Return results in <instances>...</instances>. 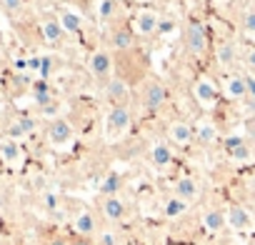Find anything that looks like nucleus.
<instances>
[{
	"instance_id": "nucleus-32",
	"label": "nucleus",
	"mask_w": 255,
	"mask_h": 245,
	"mask_svg": "<svg viewBox=\"0 0 255 245\" xmlns=\"http://www.w3.org/2000/svg\"><path fill=\"white\" fill-rule=\"evenodd\" d=\"M113 8H115L113 0H103V5H100V18H103V20H108V18L113 15Z\"/></svg>"
},
{
	"instance_id": "nucleus-10",
	"label": "nucleus",
	"mask_w": 255,
	"mask_h": 245,
	"mask_svg": "<svg viewBox=\"0 0 255 245\" xmlns=\"http://www.w3.org/2000/svg\"><path fill=\"white\" fill-rule=\"evenodd\" d=\"M158 25H160V15H158L155 10H140V13L135 15L130 30H133L135 35H140V38H148V35L158 33Z\"/></svg>"
},
{
	"instance_id": "nucleus-19",
	"label": "nucleus",
	"mask_w": 255,
	"mask_h": 245,
	"mask_svg": "<svg viewBox=\"0 0 255 245\" xmlns=\"http://www.w3.org/2000/svg\"><path fill=\"white\" fill-rule=\"evenodd\" d=\"M108 43H110V48L118 50V53L133 50V45H135V33H133V30H128V28H115V30L110 33Z\"/></svg>"
},
{
	"instance_id": "nucleus-14",
	"label": "nucleus",
	"mask_w": 255,
	"mask_h": 245,
	"mask_svg": "<svg viewBox=\"0 0 255 245\" xmlns=\"http://www.w3.org/2000/svg\"><path fill=\"white\" fill-rule=\"evenodd\" d=\"M33 130H35V120H33V118L20 115V118H15V120L10 122V125L5 128V135H8V140L20 143V140H23V138H28Z\"/></svg>"
},
{
	"instance_id": "nucleus-25",
	"label": "nucleus",
	"mask_w": 255,
	"mask_h": 245,
	"mask_svg": "<svg viewBox=\"0 0 255 245\" xmlns=\"http://www.w3.org/2000/svg\"><path fill=\"white\" fill-rule=\"evenodd\" d=\"M188 205L190 203H185V200H180L178 195H170L165 203H163V213H165V218H180V215H185V210H188Z\"/></svg>"
},
{
	"instance_id": "nucleus-29",
	"label": "nucleus",
	"mask_w": 255,
	"mask_h": 245,
	"mask_svg": "<svg viewBox=\"0 0 255 245\" xmlns=\"http://www.w3.org/2000/svg\"><path fill=\"white\" fill-rule=\"evenodd\" d=\"M98 243L100 245H118V233L115 230H103V233H98Z\"/></svg>"
},
{
	"instance_id": "nucleus-12",
	"label": "nucleus",
	"mask_w": 255,
	"mask_h": 245,
	"mask_svg": "<svg viewBox=\"0 0 255 245\" xmlns=\"http://www.w3.org/2000/svg\"><path fill=\"white\" fill-rule=\"evenodd\" d=\"M223 93L225 98L230 100H245L248 98V80H245V73H230L223 83Z\"/></svg>"
},
{
	"instance_id": "nucleus-30",
	"label": "nucleus",
	"mask_w": 255,
	"mask_h": 245,
	"mask_svg": "<svg viewBox=\"0 0 255 245\" xmlns=\"http://www.w3.org/2000/svg\"><path fill=\"white\" fill-rule=\"evenodd\" d=\"M5 13H20L23 10V0H0Z\"/></svg>"
},
{
	"instance_id": "nucleus-26",
	"label": "nucleus",
	"mask_w": 255,
	"mask_h": 245,
	"mask_svg": "<svg viewBox=\"0 0 255 245\" xmlns=\"http://www.w3.org/2000/svg\"><path fill=\"white\" fill-rule=\"evenodd\" d=\"M33 98H35V103H38L40 108H45V105L55 103V100H53V93H50V88H48L45 83H38V85H35V90H33Z\"/></svg>"
},
{
	"instance_id": "nucleus-17",
	"label": "nucleus",
	"mask_w": 255,
	"mask_h": 245,
	"mask_svg": "<svg viewBox=\"0 0 255 245\" xmlns=\"http://www.w3.org/2000/svg\"><path fill=\"white\" fill-rule=\"evenodd\" d=\"M173 195H178V198L185 200V203H193V200L200 198V183H198L195 178H190V175L178 178V183H175V193H173Z\"/></svg>"
},
{
	"instance_id": "nucleus-3",
	"label": "nucleus",
	"mask_w": 255,
	"mask_h": 245,
	"mask_svg": "<svg viewBox=\"0 0 255 245\" xmlns=\"http://www.w3.org/2000/svg\"><path fill=\"white\" fill-rule=\"evenodd\" d=\"M45 138L53 148H68L75 138V128L70 125V120L65 118H53L45 128Z\"/></svg>"
},
{
	"instance_id": "nucleus-23",
	"label": "nucleus",
	"mask_w": 255,
	"mask_h": 245,
	"mask_svg": "<svg viewBox=\"0 0 255 245\" xmlns=\"http://www.w3.org/2000/svg\"><path fill=\"white\" fill-rule=\"evenodd\" d=\"M228 155H230L233 163H250L253 160V150L243 140H230L228 143Z\"/></svg>"
},
{
	"instance_id": "nucleus-5",
	"label": "nucleus",
	"mask_w": 255,
	"mask_h": 245,
	"mask_svg": "<svg viewBox=\"0 0 255 245\" xmlns=\"http://www.w3.org/2000/svg\"><path fill=\"white\" fill-rule=\"evenodd\" d=\"M105 98L113 108H128V103H130V85L120 75H115L105 83Z\"/></svg>"
},
{
	"instance_id": "nucleus-6",
	"label": "nucleus",
	"mask_w": 255,
	"mask_h": 245,
	"mask_svg": "<svg viewBox=\"0 0 255 245\" xmlns=\"http://www.w3.org/2000/svg\"><path fill=\"white\" fill-rule=\"evenodd\" d=\"M165 133H168V143L175 148H188L195 140V128L185 120H173Z\"/></svg>"
},
{
	"instance_id": "nucleus-28",
	"label": "nucleus",
	"mask_w": 255,
	"mask_h": 245,
	"mask_svg": "<svg viewBox=\"0 0 255 245\" xmlns=\"http://www.w3.org/2000/svg\"><path fill=\"white\" fill-rule=\"evenodd\" d=\"M103 195H118V190H120V178L113 173V175H108V180L103 183Z\"/></svg>"
},
{
	"instance_id": "nucleus-9",
	"label": "nucleus",
	"mask_w": 255,
	"mask_h": 245,
	"mask_svg": "<svg viewBox=\"0 0 255 245\" xmlns=\"http://www.w3.org/2000/svg\"><path fill=\"white\" fill-rule=\"evenodd\" d=\"M100 210H103V218L108 223H123L128 215V205L120 195H105L100 203Z\"/></svg>"
},
{
	"instance_id": "nucleus-21",
	"label": "nucleus",
	"mask_w": 255,
	"mask_h": 245,
	"mask_svg": "<svg viewBox=\"0 0 255 245\" xmlns=\"http://www.w3.org/2000/svg\"><path fill=\"white\" fill-rule=\"evenodd\" d=\"M195 140L200 143V145H213L215 140H218V125L213 120H200L198 125H195Z\"/></svg>"
},
{
	"instance_id": "nucleus-24",
	"label": "nucleus",
	"mask_w": 255,
	"mask_h": 245,
	"mask_svg": "<svg viewBox=\"0 0 255 245\" xmlns=\"http://www.w3.org/2000/svg\"><path fill=\"white\" fill-rule=\"evenodd\" d=\"M235 58H238V45L235 43H223V45H218V50H215V63L220 65V68H230L233 63H235Z\"/></svg>"
},
{
	"instance_id": "nucleus-2",
	"label": "nucleus",
	"mask_w": 255,
	"mask_h": 245,
	"mask_svg": "<svg viewBox=\"0 0 255 245\" xmlns=\"http://www.w3.org/2000/svg\"><path fill=\"white\" fill-rule=\"evenodd\" d=\"M88 73L93 80L98 83H108L110 78H115V65H113V55L108 50H93L88 55Z\"/></svg>"
},
{
	"instance_id": "nucleus-13",
	"label": "nucleus",
	"mask_w": 255,
	"mask_h": 245,
	"mask_svg": "<svg viewBox=\"0 0 255 245\" xmlns=\"http://www.w3.org/2000/svg\"><path fill=\"white\" fill-rule=\"evenodd\" d=\"M40 33H43V40H45L48 45H58V43H63V38H65V30H63L58 15L43 18V20H40Z\"/></svg>"
},
{
	"instance_id": "nucleus-35",
	"label": "nucleus",
	"mask_w": 255,
	"mask_h": 245,
	"mask_svg": "<svg viewBox=\"0 0 255 245\" xmlns=\"http://www.w3.org/2000/svg\"><path fill=\"white\" fill-rule=\"evenodd\" d=\"M45 245H70L68 240H63V238H53V240H48Z\"/></svg>"
},
{
	"instance_id": "nucleus-36",
	"label": "nucleus",
	"mask_w": 255,
	"mask_h": 245,
	"mask_svg": "<svg viewBox=\"0 0 255 245\" xmlns=\"http://www.w3.org/2000/svg\"><path fill=\"white\" fill-rule=\"evenodd\" d=\"M70 245H90V243H88V240H85V238H75V240H73V243H70Z\"/></svg>"
},
{
	"instance_id": "nucleus-41",
	"label": "nucleus",
	"mask_w": 255,
	"mask_h": 245,
	"mask_svg": "<svg viewBox=\"0 0 255 245\" xmlns=\"http://www.w3.org/2000/svg\"><path fill=\"white\" fill-rule=\"evenodd\" d=\"M0 245H3V240H0Z\"/></svg>"
},
{
	"instance_id": "nucleus-11",
	"label": "nucleus",
	"mask_w": 255,
	"mask_h": 245,
	"mask_svg": "<svg viewBox=\"0 0 255 245\" xmlns=\"http://www.w3.org/2000/svg\"><path fill=\"white\" fill-rule=\"evenodd\" d=\"M225 218H228V228L235 233H248L253 228V215L243 205H230L225 210Z\"/></svg>"
},
{
	"instance_id": "nucleus-27",
	"label": "nucleus",
	"mask_w": 255,
	"mask_h": 245,
	"mask_svg": "<svg viewBox=\"0 0 255 245\" xmlns=\"http://www.w3.org/2000/svg\"><path fill=\"white\" fill-rule=\"evenodd\" d=\"M243 33H245L248 38L255 40V5L248 8V10L243 13Z\"/></svg>"
},
{
	"instance_id": "nucleus-8",
	"label": "nucleus",
	"mask_w": 255,
	"mask_h": 245,
	"mask_svg": "<svg viewBox=\"0 0 255 245\" xmlns=\"http://www.w3.org/2000/svg\"><path fill=\"white\" fill-rule=\"evenodd\" d=\"M193 98L203 108H215V103H218V85L210 78H198L195 85H193Z\"/></svg>"
},
{
	"instance_id": "nucleus-34",
	"label": "nucleus",
	"mask_w": 255,
	"mask_h": 245,
	"mask_svg": "<svg viewBox=\"0 0 255 245\" xmlns=\"http://www.w3.org/2000/svg\"><path fill=\"white\" fill-rule=\"evenodd\" d=\"M245 80H248V98L255 100V73H245Z\"/></svg>"
},
{
	"instance_id": "nucleus-31",
	"label": "nucleus",
	"mask_w": 255,
	"mask_h": 245,
	"mask_svg": "<svg viewBox=\"0 0 255 245\" xmlns=\"http://www.w3.org/2000/svg\"><path fill=\"white\" fill-rule=\"evenodd\" d=\"M175 30H178L175 20H163V18H160V25H158V33H160V35H173Z\"/></svg>"
},
{
	"instance_id": "nucleus-37",
	"label": "nucleus",
	"mask_w": 255,
	"mask_h": 245,
	"mask_svg": "<svg viewBox=\"0 0 255 245\" xmlns=\"http://www.w3.org/2000/svg\"><path fill=\"white\" fill-rule=\"evenodd\" d=\"M3 70H5V58H3V53H0V75H3Z\"/></svg>"
},
{
	"instance_id": "nucleus-40",
	"label": "nucleus",
	"mask_w": 255,
	"mask_h": 245,
	"mask_svg": "<svg viewBox=\"0 0 255 245\" xmlns=\"http://www.w3.org/2000/svg\"><path fill=\"white\" fill-rule=\"evenodd\" d=\"M138 3H145V0H138Z\"/></svg>"
},
{
	"instance_id": "nucleus-39",
	"label": "nucleus",
	"mask_w": 255,
	"mask_h": 245,
	"mask_svg": "<svg viewBox=\"0 0 255 245\" xmlns=\"http://www.w3.org/2000/svg\"><path fill=\"white\" fill-rule=\"evenodd\" d=\"M25 245H35V243H25Z\"/></svg>"
},
{
	"instance_id": "nucleus-33",
	"label": "nucleus",
	"mask_w": 255,
	"mask_h": 245,
	"mask_svg": "<svg viewBox=\"0 0 255 245\" xmlns=\"http://www.w3.org/2000/svg\"><path fill=\"white\" fill-rule=\"evenodd\" d=\"M245 68L250 73H255V48H248L245 50Z\"/></svg>"
},
{
	"instance_id": "nucleus-22",
	"label": "nucleus",
	"mask_w": 255,
	"mask_h": 245,
	"mask_svg": "<svg viewBox=\"0 0 255 245\" xmlns=\"http://www.w3.org/2000/svg\"><path fill=\"white\" fill-rule=\"evenodd\" d=\"M0 158H3L5 165H18L23 160V150H20V143L15 140H5V143H0Z\"/></svg>"
},
{
	"instance_id": "nucleus-1",
	"label": "nucleus",
	"mask_w": 255,
	"mask_h": 245,
	"mask_svg": "<svg viewBox=\"0 0 255 245\" xmlns=\"http://www.w3.org/2000/svg\"><path fill=\"white\" fill-rule=\"evenodd\" d=\"M130 125H133L130 108H110L105 120H103V135L108 143H118L128 135Z\"/></svg>"
},
{
	"instance_id": "nucleus-15",
	"label": "nucleus",
	"mask_w": 255,
	"mask_h": 245,
	"mask_svg": "<svg viewBox=\"0 0 255 245\" xmlns=\"http://www.w3.org/2000/svg\"><path fill=\"white\" fill-rule=\"evenodd\" d=\"M150 165L155 170H168L173 165V150H170L168 143H160V140L153 143V148H150Z\"/></svg>"
},
{
	"instance_id": "nucleus-16",
	"label": "nucleus",
	"mask_w": 255,
	"mask_h": 245,
	"mask_svg": "<svg viewBox=\"0 0 255 245\" xmlns=\"http://www.w3.org/2000/svg\"><path fill=\"white\" fill-rule=\"evenodd\" d=\"M73 230L78 233V238H90L98 233V220L90 210H80L75 218H73Z\"/></svg>"
},
{
	"instance_id": "nucleus-4",
	"label": "nucleus",
	"mask_w": 255,
	"mask_h": 245,
	"mask_svg": "<svg viewBox=\"0 0 255 245\" xmlns=\"http://www.w3.org/2000/svg\"><path fill=\"white\" fill-rule=\"evenodd\" d=\"M183 43H185V50H188L193 58H200V55L208 50V35H205V28H203L198 20L188 23V28H185V33H183Z\"/></svg>"
},
{
	"instance_id": "nucleus-20",
	"label": "nucleus",
	"mask_w": 255,
	"mask_h": 245,
	"mask_svg": "<svg viewBox=\"0 0 255 245\" xmlns=\"http://www.w3.org/2000/svg\"><path fill=\"white\" fill-rule=\"evenodd\" d=\"M58 20H60L65 35H75V38H78V35L83 33V18H80L75 10H70V8H60Z\"/></svg>"
},
{
	"instance_id": "nucleus-38",
	"label": "nucleus",
	"mask_w": 255,
	"mask_h": 245,
	"mask_svg": "<svg viewBox=\"0 0 255 245\" xmlns=\"http://www.w3.org/2000/svg\"><path fill=\"white\" fill-rule=\"evenodd\" d=\"M213 3H215V5H228L230 0H213Z\"/></svg>"
},
{
	"instance_id": "nucleus-18",
	"label": "nucleus",
	"mask_w": 255,
	"mask_h": 245,
	"mask_svg": "<svg viewBox=\"0 0 255 245\" xmlns=\"http://www.w3.org/2000/svg\"><path fill=\"white\" fill-rule=\"evenodd\" d=\"M203 228L208 233H223L228 228L225 210H220V208H205L203 210Z\"/></svg>"
},
{
	"instance_id": "nucleus-7",
	"label": "nucleus",
	"mask_w": 255,
	"mask_h": 245,
	"mask_svg": "<svg viewBox=\"0 0 255 245\" xmlns=\"http://www.w3.org/2000/svg\"><path fill=\"white\" fill-rule=\"evenodd\" d=\"M165 100H168V88H165L160 80L153 78V80H148V83L143 85V105H145L148 110L163 108Z\"/></svg>"
}]
</instances>
